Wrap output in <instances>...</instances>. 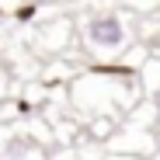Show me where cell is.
<instances>
[{"label": "cell", "instance_id": "obj_1", "mask_svg": "<svg viewBox=\"0 0 160 160\" xmlns=\"http://www.w3.org/2000/svg\"><path fill=\"white\" fill-rule=\"evenodd\" d=\"M77 42L94 63H118L136 45V18L129 7L87 11L77 21Z\"/></svg>", "mask_w": 160, "mask_h": 160}, {"label": "cell", "instance_id": "obj_2", "mask_svg": "<svg viewBox=\"0 0 160 160\" xmlns=\"http://www.w3.org/2000/svg\"><path fill=\"white\" fill-rule=\"evenodd\" d=\"M73 38H77V21H70V18H52L42 28H35V42L45 52H63L73 45Z\"/></svg>", "mask_w": 160, "mask_h": 160}, {"label": "cell", "instance_id": "obj_3", "mask_svg": "<svg viewBox=\"0 0 160 160\" xmlns=\"http://www.w3.org/2000/svg\"><path fill=\"white\" fill-rule=\"evenodd\" d=\"M139 84H143V91H160V56H153V59L143 63Z\"/></svg>", "mask_w": 160, "mask_h": 160}, {"label": "cell", "instance_id": "obj_4", "mask_svg": "<svg viewBox=\"0 0 160 160\" xmlns=\"http://www.w3.org/2000/svg\"><path fill=\"white\" fill-rule=\"evenodd\" d=\"M32 146H35V139H28V136H14V139L4 146V157H7V160H18V157L28 153Z\"/></svg>", "mask_w": 160, "mask_h": 160}, {"label": "cell", "instance_id": "obj_5", "mask_svg": "<svg viewBox=\"0 0 160 160\" xmlns=\"http://www.w3.org/2000/svg\"><path fill=\"white\" fill-rule=\"evenodd\" d=\"M122 7H129V11H150V7H157L160 0H118Z\"/></svg>", "mask_w": 160, "mask_h": 160}, {"label": "cell", "instance_id": "obj_6", "mask_svg": "<svg viewBox=\"0 0 160 160\" xmlns=\"http://www.w3.org/2000/svg\"><path fill=\"white\" fill-rule=\"evenodd\" d=\"M42 4H56V0H42Z\"/></svg>", "mask_w": 160, "mask_h": 160}, {"label": "cell", "instance_id": "obj_7", "mask_svg": "<svg viewBox=\"0 0 160 160\" xmlns=\"http://www.w3.org/2000/svg\"><path fill=\"white\" fill-rule=\"evenodd\" d=\"M157 112H160V101H157Z\"/></svg>", "mask_w": 160, "mask_h": 160}, {"label": "cell", "instance_id": "obj_8", "mask_svg": "<svg viewBox=\"0 0 160 160\" xmlns=\"http://www.w3.org/2000/svg\"><path fill=\"white\" fill-rule=\"evenodd\" d=\"M0 14H4V7H0Z\"/></svg>", "mask_w": 160, "mask_h": 160}]
</instances>
